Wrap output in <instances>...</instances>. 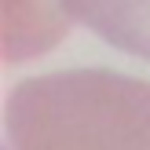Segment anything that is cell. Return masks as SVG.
<instances>
[{"label": "cell", "mask_w": 150, "mask_h": 150, "mask_svg": "<svg viewBox=\"0 0 150 150\" xmlns=\"http://www.w3.org/2000/svg\"><path fill=\"white\" fill-rule=\"evenodd\" d=\"M59 7L70 22L150 62V0H59Z\"/></svg>", "instance_id": "6da1fadb"}]
</instances>
